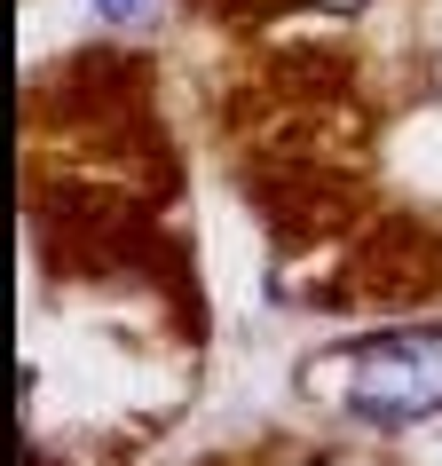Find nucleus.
Instances as JSON below:
<instances>
[{"mask_svg":"<svg viewBox=\"0 0 442 466\" xmlns=\"http://www.w3.org/2000/svg\"><path fill=\"white\" fill-rule=\"evenodd\" d=\"M316 371H332V395L371 427H418L442 411V332H371Z\"/></svg>","mask_w":442,"mask_h":466,"instance_id":"obj_1","label":"nucleus"},{"mask_svg":"<svg viewBox=\"0 0 442 466\" xmlns=\"http://www.w3.org/2000/svg\"><path fill=\"white\" fill-rule=\"evenodd\" d=\"M103 16H111V25H143L150 8H158V0H95Z\"/></svg>","mask_w":442,"mask_h":466,"instance_id":"obj_2","label":"nucleus"},{"mask_svg":"<svg viewBox=\"0 0 442 466\" xmlns=\"http://www.w3.org/2000/svg\"><path fill=\"white\" fill-rule=\"evenodd\" d=\"M316 8H332V16H347V8H364V0H316Z\"/></svg>","mask_w":442,"mask_h":466,"instance_id":"obj_3","label":"nucleus"}]
</instances>
